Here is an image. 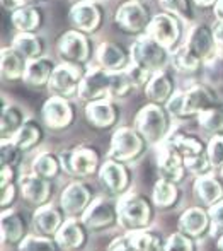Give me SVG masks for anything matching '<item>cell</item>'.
Returning a JSON list of instances; mask_svg holds the SVG:
<instances>
[{
    "instance_id": "cell-14",
    "label": "cell",
    "mask_w": 223,
    "mask_h": 251,
    "mask_svg": "<svg viewBox=\"0 0 223 251\" xmlns=\"http://www.w3.org/2000/svg\"><path fill=\"white\" fill-rule=\"evenodd\" d=\"M114 19L119 29L134 34L147 31L152 17L143 3L138 2V0H130V2H125L118 7Z\"/></svg>"
},
{
    "instance_id": "cell-3",
    "label": "cell",
    "mask_w": 223,
    "mask_h": 251,
    "mask_svg": "<svg viewBox=\"0 0 223 251\" xmlns=\"http://www.w3.org/2000/svg\"><path fill=\"white\" fill-rule=\"evenodd\" d=\"M171 113L157 102L143 106L134 116L136 128L150 144H162L171 132Z\"/></svg>"
},
{
    "instance_id": "cell-38",
    "label": "cell",
    "mask_w": 223,
    "mask_h": 251,
    "mask_svg": "<svg viewBox=\"0 0 223 251\" xmlns=\"http://www.w3.org/2000/svg\"><path fill=\"white\" fill-rule=\"evenodd\" d=\"M132 238L136 251H165V245H167V241H164V238L154 229L133 231Z\"/></svg>"
},
{
    "instance_id": "cell-33",
    "label": "cell",
    "mask_w": 223,
    "mask_h": 251,
    "mask_svg": "<svg viewBox=\"0 0 223 251\" xmlns=\"http://www.w3.org/2000/svg\"><path fill=\"white\" fill-rule=\"evenodd\" d=\"M45 137L43 126L36 122V120H26L24 125L21 126L19 132L14 135V142L21 147L22 151H33L41 144Z\"/></svg>"
},
{
    "instance_id": "cell-10",
    "label": "cell",
    "mask_w": 223,
    "mask_h": 251,
    "mask_svg": "<svg viewBox=\"0 0 223 251\" xmlns=\"http://www.w3.org/2000/svg\"><path fill=\"white\" fill-rule=\"evenodd\" d=\"M94 200V192L89 185L82 181H72L63 188L62 197H60V205L68 217L82 219Z\"/></svg>"
},
{
    "instance_id": "cell-30",
    "label": "cell",
    "mask_w": 223,
    "mask_h": 251,
    "mask_svg": "<svg viewBox=\"0 0 223 251\" xmlns=\"http://www.w3.org/2000/svg\"><path fill=\"white\" fill-rule=\"evenodd\" d=\"M53 72H55V65H53L51 60L40 56V58L27 62L26 72H24V80H26V84L34 87L46 86V84H49Z\"/></svg>"
},
{
    "instance_id": "cell-50",
    "label": "cell",
    "mask_w": 223,
    "mask_h": 251,
    "mask_svg": "<svg viewBox=\"0 0 223 251\" xmlns=\"http://www.w3.org/2000/svg\"><path fill=\"white\" fill-rule=\"evenodd\" d=\"M12 183H16V168L2 164V169H0V188L12 185Z\"/></svg>"
},
{
    "instance_id": "cell-12",
    "label": "cell",
    "mask_w": 223,
    "mask_h": 251,
    "mask_svg": "<svg viewBox=\"0 0 223 251\" xmlns=\"http://www.w3.org/2000/svg\"><path fill=\"white\" fill-rule=\"evenodd\" d=\"M19 192L22 193L27 203L43 207V205H48L55 195V183L53 179L43 178L36 173H29L19 179Z\"/></svg>"
},
{
    "instance_id": "cell-11",
    "label": "cell",
    "mask_w": 223,
    "mask_h": 251,
    "mask_svg": "<svg viewBox=\"0 0 223 251\" xmlns=\"http://www.w3.org/2000/svg\"><path fill=\"white\" fill-rule=\"evenodd\" d=\"M82 221L89 227L90 232H104L119 224L118 201H111L108 199H95L84 214Z\"/></svg>"
},
{
    "instance_id": "cell-19",
    "label": "cell",
    "mask_w": 223,
    "mask_h": 251,
    "mask_svg": "<svg viewBox=\"0 0 223 251\" xmlns=\"http://www.w3.org/2000/svg\"><path fill=\"white\" fill-rule=\"evenodd\" d=\"M147 34L171 50V48L176 47V43L180 38L179 21L172 14H157V16L152 17Z\"/></svg>"
},
{
    "instance_id": "cell-53",
    "label": "cell",
    "mask_w": 223,
    "mask_h": 251,
    "mask_svg": "<svg viewBox=\"0 0 223 251\" xmlns=\"http://www.w3.org/2000/svg\"><path fill=\"white\" fill-rule=\"evenodd\" d=\"M215 16H217L218 21H223V0H218L215 3Z\"/></svg>"
},
{
    "instance_id": "cell-27",
    "label": "cell",
    "mask_w": 223,
    "mask_h": 251,
    "mask_svg": "<svg viewBox=\"0 0 223 251\" xmlns=\"http://www.w3.org/2000/svg\"><path fill=\"white\" fill-rule=\"evenodd\" d=\"M165 140H167L171 146H174L176 149L184 155V159H189V157H194V155L208 152V146L204 144V140L201 139V137L194 135V133L174 132Z\"/></svg>"
},
{
    "instance_id": "cell-28",
    "label": "cell",
    "mask_w": 223,
    "mask_h": 251,
    "mask_svg": "<svg viewBox=\"0 0 223 251\" xmlns=\"http://www.w3.org/2000/svg\"><path fill=\"white\" fill-rule=\"evenodd\" d=\"M27 67V60L21 55L14 47L3 48L0 53V72H2V79L14 80L24 77Z\"/></svg>"
},
{
    "instance_id": "cell-45",
    "label": "cell",
    "mask_w": 223,
    "mask_h": 251,
    "mask_svg": "<svg viewBox=\"0 0 223 251\" xmlns=\"http://www.w3.org/2000/svg\"><path fill=\"white\" fill-rule=\"evenodd\" d=\"M126 74H128V77H130V80H132L133 87L147 86L148 80H150V77L154 75V72H150V70L145 69V67L136 65V63H133V65L130 67L128 70H126Z\"/></svg>"
},
{
    "instance_id": "cell-2",
    "label": "cell",
    "mask_w": 223,
    "mask_h": 251,
    "mask_svg": "<svg viewBox=\"0 0 223 251\" xmlns=\"http://www.w3.org/2000/svg\"><path fill=\"white\" fill-rule=\"evenodd\" d=\"M213 106H218L213 91L206 86H194L184 93H176L165 104V108L176 118H191L201 115Z\"/></svg>"
},
{
    "instance_id": "cell-23",
    "label": "cell",
    "mask_w": 223,
    "mask_h": 251,
    "mask_svg": "<svg viewBox=\"0 0 223 251\" xmlns=\"http://www.w3.org/2000/svg\"><path fill=\"white\" fill-rule=\"evenodd\" d=\"M86 116L87 122L95 128H109L118 122L119 111L114 106V102L109 100H99L87 104Z\"/></svg>"
},
{
    "instance_id": "cell-47",
    "label": "cell",
    "mask_w": 223,
    "mask_h": 251,
    "mask_svg": "<svg viewBox=\"0 0 223 251\" xmlns=\"http://www.w3.org/2000/svg\"><path fill=\"white\" fill-rule=\"evenodd\" d=\"M160 3L169 12L189 17V0H160Z\"/></svg>"
},
{
    "instance_id": "cell-7",
    "label": "cell",
    "mask_w": 223,
    "mask_h": 251,
    "mask_svg": "<svg viewBox=\"0 0 223 251\" xmlns=\"http://www.w3.org/2000/svg\"><path fill=\"white\" fill-rule=\"evenodd\" d=\"M99 181L109 197H123L132 186V171L126 162L109 157L99 169Z\"/></svg>"
},
{
    "instance_id": "cell-52",
    "label": "cell",
    "mask_w": 223,
    "mask_h": 251,
    "mask_svg": "<svg viewBox=\"0 0 223 251\" xmlns=\"http://www.w3.org/2000/svg\"><path fill=\"white\" fill-rule=\"evenodd\" d=\"M213 33H215V38H217V43L223 45V21H218L213 27Z\"/></svg>"
},
{
    "instance_id": "cell-24",
    "label": "cell",
    "mask_w": 223,
    "mask_h": 251,
    "mask_svg": "<svg viewBox=\"0 0 223 251\" xmlns=\"http://www.w3.org/2000/svg\"><path fill=\"white\" fill-rule=\"evenodd\" d=\"M70 17L75 27H79L82 33H89L99 27L102 19V12L99 5L92 2H79L72 7L70 10Z\"/></svg>"
},
{
    "instance_id": "cell-55",
    "label": "cell",
    "mask_w": 223,
    "mask_h": 251,
    "mask_svg": "<svg viewBox=\"0 0 223 251\" xmlns=\"http://www.w3.org/2000/svg\"><path fill=\"white\" fill-rule=\"evenodd\" d=\"M218 250H220V251H223V236H220V238H218Z\"/></svg>"
},
{
    "instance_id": "cell-37",
    "label": "cell",
    "mask_w": 223,
    "mask_h": 251,
    "mask_svg": "<svg viewBox=\"0 0 223 251\" xmlns=\"http://www.w3.org/2000/svg\"><path fill=\"white\" fill-rule=\"evenodd\" d=\"M12 47L16 48L27 62H29V60H34V58H40L41 51H43V43H41L40 38L33 33L17 34V36L14 38Z\"/></svg>"
},
{
    "instance_id": "cell-41",
    "label": "cell",
    "mask_w": 223,
    "mask_h": 251,
    "mask_svg": "<svg viewBox=\"0 0 223 251\" xmlns=\"http://www.w3.org/2000/svg\"><path fill=\"white\" fill-rule=\"evenodd\" d=\"M165 251H200L198 250V239L184 234V232H174L167 238Z\"/></svg>"
},
{
    "instance_id": "cell-26",
    "label": "cell",
    "mask_w": 223,
    "mask_h": 251,
    "mask_svg": "<svg viewBox=\"0 0 223 251\" xmlns=\"http://www.w3.org/2000/svg\"><path fill=\"white\" fill-rule=\"evenodd\" d=\"M145 93L150 102H157V104H167L169 100L174 96V84L172 79L169 77V74H165L164 70L154 72V75L150 77L148 84L145 86Z\"/></svg>"
},
{
    "instance_id": "cell-35",
    "label": "cell",
    "mask_w": 223,
    "mask_h": 251,
    "mask_svg": "<svg viewBox=\"0 0 223 251\" xmlns=\"http://www.w3.org/2000/svg\"><path fill=\"white\" fill-rule=\"evenodd\" d=\"M63 169L62 157L55 155L53 152H41L33 161V173L43 176V178H56Z\"/></svg>"
},
{
    "instance_id": "cell-21",
    "label": "cell",
    "mask_w": 223,
    "mask_h": 251,
    "mask_svg": "<svg viewBox=\"0 0 223 251\" xmlns=\"http://www.w3.org/2000/svg\"><path fill=\"white\" fill-rule=\"evenodd\" d=\"M58 51L67 63L80 65L90 55V43L80 31H68L58 41Z\"/></svg>"
},
{
    "instance_id": "cell-1",
    "label": "cell",
    "mask_w": 223,
    "mask_h": 251,
    "mask_svg": "<svg viewBox=\"0 0 223 251\" xmlns=\"http://www.w3.org/2000/svg\"><path fill=\"white\" fill-rule=\"evenodd\" d=\"M155 203L143 193L128 192L126 195L119 197L118 212L119 224L126 229V232L143 231L150 229L155 217Z\"/></svg>"
},
{
    "instance_id": "cell-6",
    "label": "cell",
    "mask_w": 223,
    "mask_h": 251,
    "mask_svg": "<svg viewBox=\"0 0 223 251\" xmlns=\"http://www.w3.org/2000/svg\"><path fill=\"white\" fill-rule=\"evenodd\" d=\"M114 89V72L106 69H90L84 74L79 87V98L87 102L112 98Z\"/></svg>"
},
{
    "instance_id": "cell-8",
    "label": "cell",
    "mask_w": 223,
    "mask_h": 251,
    "mask_svg": "<svg viewBox=\"0 0 223 251\" xmlns=\"http://www.w3.org/2000/svg\"><path fill=\"white\" fill-rule=\"evenodd\" d=\"M133 63L145 67L150 72H158L169 62V48L160 45L150 36H143L132 48Z\"/></svg>"
},
{
    "instance_id": "cell-34",
    "label": "cell",
    "mask_w": 223,
    "mask_h": 251,
    "mask_svg": "<svg viewBox=\"0 0 223 251\" xmlns=\"http://www.w3.org/2000/svg\"><path fill=\"white\" fill-rule=\"evenodd\" d=\"M12 24L21 33H33L41 24V12L31 5L12 10Z\"/></svg>"
},
{
    "instance_id": "cell-25",
    "label": "cell",
    "mask_w": 223,
    "mask_h": 251,
    "mask_svg": "<svg viewBox=\"0 0 223 251\" xmlns=\"http://www.w3.org/2000/svg\"><path fill=\"white\" fill-rule=\"evenodd\" d=\"M186 45L196 53V55H200L203 60H206L215 53L217 38H215L213 29H210L208 26H203V24H198V26H194L193 29H191Z\"/></svg>"
},
{
    "instance_id": "cell-51",
    "label": "cell",
    "mask_w": 223,
    "mask_h": 251,
    "mask_svg": "<svg viewBox=\"0 0 223 251\" xmlns=\"http://www.w3.org/2000/svg\"><path fill=\"white\" fill-rule=\"evenodd\" d=\"M31 2H36V0H2L3 7L10 10H16V9H19V7H26V5H29Z\"/></svg>"
},
{
    "instance_id": "cell-16",
    "label": "cell",
    "mask_w": 223,
    "mask_h": 251,
    "mask_svg": "<svg viewBox=\"0 0 223 251\" xmlns=\"http://www.w3.org/2000/svg\"><path fill=\"white\" fill-rule=\"evenodd\" d=\"M75 120V108L68 98L51 96L43 106V122L53 130H63Z\"/></svg>"
},
{
    "instance_id": "cell-48",
    "label": "cell",
    "mask_w": 223,
    "mask_h": 251,
    "mask_svg": "<svg viewBox=\"0 0 223 251\" xmlns=\"http://www.w3.org/2000/svg\"><path fill=\"white\" fill-rule=\"evenodd\" d=\"M108 251H136V246L133 243L132 232H126V234L116 238L114 241L109 245Z\"/></svg>"
},
{
    "instance_id": "cell-18",
    "label": "cell",
    "mask_w": 223,
    "mask_h": 251,
    "mask_svg": "<svg viewBox=\"0 0 223 251\" xmlns=\"http://www.w3.org/2000/svg\"><path fill=\"white\" fill-rule=\"evenodd\" d=\"M89 227L82 219L68 217L56 234V241L62 251H82L89 243Z\"/></svg>"
},
{
    "instance_id": "cell-31",
    "label": "cell",
    "mask_w": 223,
    "mask_h": 251,
    "mask_svg": "<svg viewBox=\"0 0 223 251\" xmlns=\"http://www.w3.org/2000/svg\"><path fill=\"white\" fill-rule=\"evenodd\" d=\"M26 118L24 113L21 111L19 106L16 104H3L2 109V120H0V135L2 140H12L14 135L21 130Z\"/></svg>"
},
{
    "instance_id": "cell-20",
    "label": "cell",
    "mask_w": 223,
    "mask_h": 251,
    "mask_svg": "<svg viewBox=\"0 0 223 251\" xmlns=\"http://www.w3.org/2000/svg\"><path fill=\"white\" fill-rule=\"evenodd\" d=\"M179 231L194 239L211 232V214L206 207H189L179 217Z\"/></svg>"
},
{
    "instance_id": "cell-44",
    "label": "cell",
    "mask_w": 223,
    "mask_h": 251,
    "mask_svg": "<svg viewBox=\"0 0 223 251\" xmlns=\"http://www.w3.org/2000/svg\"><path fill=\"white\" fill-rule=\"evenodd\" d=\"M208 155H210L213 168L223 169V135H215L208 142Z\"/></svg>"
},
{
    "instance_id": "cell-43",
    "label": "cell",
    "mask_w": 223,
    "mask_h": 251,
    "mask_svg": "<svg viewBox=\"0 0 223 251\" xmlns=\"http://www.w3.org/2000/svg\"><path fill=\"white\" fill-rule=\"evenodd\" d=\"M186 166H187V171L193 173L194 176L210 175L211 169H213V164H211V159H210V155H208V152L186 159Z\"/></svg>"
},
{
    "instance_id": "cell-22",
    "label": "cell",
    "mask_w": 223,
    "mask_h": 251,
    "mask_svg": "<svg viewBox=\"0 0 223 251\" xmlns=\"http://www.w3.org/2000/svg\"><path fill=\"white\" fill-rule=\"evenodd\" d=\"M194 197L201 207L211 208L223 200V181L215 175L198 176L194 181Z\"/></svg>"
},
{
    "instance_id": "cell-32",
    "label": "cell",
    "mask_w": 223,
    "mask_h": 251,
    "mask_svg": "<svg viewBox=\"0 0 223 251\" xmlns=\"http://www.w3.org/2000/svg\"><path fill=\"white\" fill-rule=\"evenodd\" d=\"M180 199V190L178 183H172L169 179L160 178L154 186V193H152V200H154L155 207L158 208H172Z\"/></svg>"
},
{
    "instance_id": "cell-13",
    "label": "cell",
    "mask_w": 223,
    "mask_h": 251,
    "mask_svg": "<svg viewBox=\"0 0 223 251\" xmlns=\"http://www.w3.org/2000/svg\"><path fill=\"white\" fill-rule=\"evenodd\" d=\"M84 74L86 72L73 63H63V65L55 67V72H53L48 84L49 91H51L53 96H73L75 93H79Z\"/></svg>"
},
{
    "instance_id": "cell-9",
    "label": "cell",
    "mask_w": 223,
    "mask_h": 251,
    "mask_svg": "<svg viewBox=\"0 0 223 251\" xmlns=\"http://www.w3.org/2000/svg\"><path fill=\"white\" fill-rule=\"evenodd\" d=\"M157 171L158 176L164 179H169L172 183H180L186 179L187 166H186V159L180 152L176 149L174 146L164 140V142L158 146L157 152Z\"/></svg>"
},
{
    "instance_id": "cell-5",
    "label": "cell",
    "mask_w": 223,
    "mask_h": 251,
    "mask_svg": "<svg viewBox=\"0 0 223 251\" xmlns=\"http://www.w3.org/2000/svg\"><path fill=\"white\" fill-rule=\"evenodd\" d=\"M147 149V139L140 133L138 128L132 126H119L112 133L111 146H109V157L116 161L132 162L136 161Z\"/></svg>"
},
{
    "instance_id": "cell-15",
    "label": "cell",
    "mask_w": 223,
    "mask_h": 251,
    "mask_svg": "<svg viewBox=\"0 0 223 251\" xmlns=\"http://www.w3.org/2000/svg\"><path fill=\"white\" fill-rule=\"evenodd\" d=\"M68 215L65 214V210L53 203L38 207L36 212L33 215V229L36 234L48 236V238H56V234L60 232L62 226L67 222Z\"/></svg>"
},
{
    "instance_id": "cell-17",
    "label": "cell",
    "mask_w": 223,
    "mask_h": 251,
    "mask_svg": "<svg viewBox=\"0 0 223 251\" xmlns=\"http://www.w3.org/2000/svg\"><path fill=\"white\" fill-rule=\"evenodd\" d=\"M0 227H2V243L5 246H17L19 248L21 243L29 236V221H27V217L22 212L14 210V208L2 212Z\"/></svg>"
},
{
    "instance_id": "cell-40",
    "label": "cell",
    "mask_w": 223,
    "mask_h": 251,
    "mask_svg": "<svg viewBox=\"0 0 223 251\" xmlns=\"http://www.w3.org/2000/svg\"><path fill=\"white\" fill-rule=\"evenodd\" d=\"M19 251H62L56 238L41 234H29L19 246Z\"/></svg>"
},
{
    "instance_id": "cell-4",
    "label": "cell",
    "mask_w": 223,
    "mask_h": 251,
    "mask_svg": "<svg viewBox=\"0 0 223 251\" xmlns=\"http://www.w3.org/2000/svg\"><path fill=\"white\" fill-rule=\"evenodd\" d=\"M60 157H62L63 169L75 178H86L94 173H99L102 166L99 151L92 146H86V144L65 149Z\"/></svg>"
},
{
    "instance_id": "cell-29",
    "label": "cell",
    "mask_w": 223,
    "mask_h": 251,
    "mask_svg": "<svg viewBox=\"0 0 223 251\" xmlns=\"http://www.w3.org/2000/svg\"><path fill=\"white\" fill-rule=\"evenodd\" d=\"M97 60L101 63L102 69L109 70V72H119L126 67L128 63V56L125 50L116 43H101L97 48Z\"/></svg>"
},
{
    "instance_id": "cell-42",
    "label": "cell",
    "mask_w": 223,
    "mask_h": 251,
    "mask_svg": "<svg viewBox=\"0 0 223 251\" xmlns=\"http://www.w3.org/2000/svg\"><path fill=\"white\" fill-rule=\"evenodd\" d=\"M22 149L17 146L14 140H2L0 146V155H2V164L3 166H12L17 168L19 162L22 161Z\"/></svg>"
},
{
    "instance_id": "cell-36",
    "label": "cell",
    "mask_w": 223,
    "mask_h": 251,
    "mask_svg": "<svg viewBox=\"0 0 223 251\" xmlns=\"http://www.w3.org/2000/svg\"><path fill=\"white\" fill-rule=\"evenodd\" d=\"M171 60H172V65H174L176 69H178L179 72H182V74L196 72V70L201 67V62H203V58H201L200 55H196V53L191 50L187 45L179 47L178 50L172 53Z\"/></svg>"
},
{
    "instance_id": "cell-39",
    "label": "cell",
    "mask_w": 223,
    "mask_h": 251,
    "mask_svg": "<svg viewBox=\"0 0 223 251\" xmlns=\"http://www.w3.org/2000/svg\"><path fill=\"white\" fill-rule=\"evenodd\" d=\"M201 128L210 135H223V108L220 106H213V108L206 109L201 115H198Z\"/></svg>"
},
{
    "instance_id": "cell-54",
    "label": "cell",
    "mask_w": 223,
    "mask_h": 251,
    "mask_svg": "<svg viewBox=\"0 0 223 251\" xmlns=\"http://www.w3.org/2000/svg\"><path fill=\"white\" fill-rule=\"evenodd\" d=\"M200 7H210V5H215L218 0H194Z\"/></svg>"
},
{
    "instance_id": "cell-49",
    "label": "cell",
    "mask_w": 223,
    "mask_h": 251,
    "mask_svg": "<svg viewBox=\"0 0 223 251\" xmlns=\"http://www.w3.org/2000/svg\"><path fill=\"white\" fill-rule=\"evenodd\" d=\"M17 190H19V185H17V183H12V185L0 188V192H2V200H0L2 210H9V207L14 205V201L17 199Z\"/></svg>"
},
{
    "instance_id": "cell-46",
    "label": "cell",
    "mask_w": 223,
    "mask_h": 251,
    "mask_svg": "<svg viewBox=\"0 0 223 251\" xmlns=\"http://www.w3.org/2000/svg\"><path fill=\"white\" fill-rule=\"evenodd\" d=\"M211 214V234L215 238L223 236V200L210 208Z\"/></svg>"
},
{
    "instance_id": "cell-56",
    "label": "cell",
    "mask_w": 223,
    "mask_h": 251,
    "mask_svg": "<svg viewBox=\"0 0 223 251\" xmlns=\"http://www.w3.org/2000/svg\"><path fill=\"white\" fill-rule=\"evenodd\" d=\"M222 176H223V169H222Z\"/></svg>"
}]
</instances>
